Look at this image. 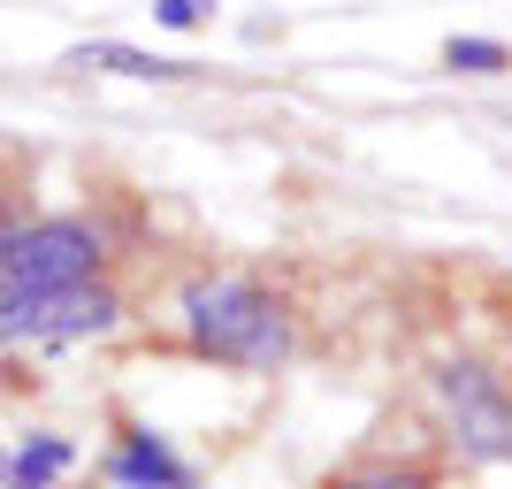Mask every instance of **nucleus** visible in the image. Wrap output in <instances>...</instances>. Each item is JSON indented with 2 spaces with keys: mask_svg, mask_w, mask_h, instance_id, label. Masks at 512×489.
<instances>
[{
  "mask_svg": "<svg viewBox=\"0 0 512 489\" xmlns=\"http://www.w3.org/2000/svg\"><path fill=\"white\" fill-rule=\"evenodd\" d=\"M107 474H115V482H130V489H192V467H184L161 436H146V428H130L123 444H115Z\"/></svg>",
  "mask_w": 512,
  "mask_h": 489,
  "instance_id": "nucleus-5",
  "label": "nucleus"
},
{
  "mask_svg": "<svg viewBox=\"0 0 512 489\" xmlns=\"http://www.w3.org/2000/svg\"><path fill=\"white\" fill-rule=\"evenodd\" d=\"M69 467H77V451H69L62 436H31V444H16V459H8V482L16 489H54Z\"/></svg>",
  "mask_w": 512,
  "mask_h": 489,
  "instance_id": "nucleus-6",
  "label": "nucleus"
},
{
  "mask_svg": "<svg viewBox=\"0 0 512 489\" xmlns=\"http://www.w3.org/2000/svg\"><path fill=\"white\" fill-rule=\"evenodd\" d=\"M69 69H115V77H184L176 62H153V54H130V46H77Z\"/></svg>",
  "mask_w": 512,
  "mask_h": 489,
  "instance_id": "nucleus-7",
  "label": "nucleus"
},
{
  "mask_svg": "<svg viewBox=\"0 0 512 489\" xmlns=\"http://www.w3.org/2000/svg\"><path fill=\"white\" fill-rule=\"evenodd\" d=\"M207 8H214V0H153V16L169 23V31H192V23L207 16Z\"/></svg>",
  "mask_w": 512,
  "mask_h": 489,
  "instance_id": "nucleus-10",
  "label": "nucleus"
},
{
  "mask_svg": "<svg viewBox=\"0 0 512 489\" xmlns=\"http://www.w3.org/2000/svg\"><path fill=\"white\" fill-rule=\"evenodd\" d=\"M337 489H436V474H421V467H367V474H352V482H337Z\"/></svg>",
  "mask_w": 512,
  "mask_h": 489,
  "instance_id": "nucleus-9",
  "label": "nucleus"
},
{
  "mask_svg": "<svg viewBox=\"0 0 512 489\" xmlns=\"http://www.w3.org/2000/svg\"><path fill=\"white\" fill-rule=\"evenodd\" d=\"M115 291L77 283V291H39V298H0V344H77L115 329Z\"/></svg>",
  "mask_w": 512,
  "mask_h": 489,
  "instance_id": "nucleus-3",
  "label": "nucleus"
},
{
  "mask_svg": "<svg viewBox=\"0 0 512 489\" xmlns=\"http://www.w3.org/2000/svg\"><path fill=\"white\" fill-rule=\"evenodd\" d=\"M184 329L222 367H283L291 360V321L260 283L245 276H192L184 283Z\"/></svg>",
  "mask_w": 512,
  "mask_h": 489,
  "instance_id": "nucleus-1",
  "label": "nucleus"
},
{
  "mask_svg": "<svg viewBox=\"0 0 512 489\" xmlns=\"http://www.w3.org/2000/svg\"><path fill=\"white\" fill-rule=\"evenodd\" d=\"M436 390H444L451 405V428H459V451H474V459H512V390L497 383L490 367H444L436 375Z\"/></svg>",
  "mask_w": 512,
  "mask_h": 489,
  "instance_id": "nucleus-4",
  "label": "nucleus"
},
{
  "mask_svg": "<svg viewBox=\"0 0 512 489\" xmlns=\"http://www.w3.org/2000/svg\"><path fill=\"white\" fill-rule=\"evenodd\" d=\"M100 268V230L85 222H31L0 237V298H39V291H77Z\"/></svg>",
  "mask_w": 512,
  "mask_h": 489,
  "instance_id": "nucleus-2",
  "label": "nucleus"
},
{
  "mask_svg": "<svg viewBox=\"0 0 512 489\" xmlns=\"http://www.w3.org/2000/svg\"><path fill=\"white\" fill-rule=\"evenodd\" d=\"M0 489H16V482H8V474H0Z\"/></svg>",
  "mask_w": 512,
  "mask_h": 489,
  "instance_id": "nucleus-11",
  "label": "nucleus"
},
{
  "mask_svg": "<svg viewBox=\"0 0 512 489\" xmlns=\"http://www.w3.org/2000/svg\"><path fill=\"white\" fill-rule=\"evenodd\" d=\"M444 62H451V69H474V77H490V69H505L512 54H505L497 39H451V46H444Z\"/></svg>",
  "mask_w": 512,
  "mask_h": 489,
  "instance_id": "nucleus-8",
  "label": "nucleus"
}]
</instances>
